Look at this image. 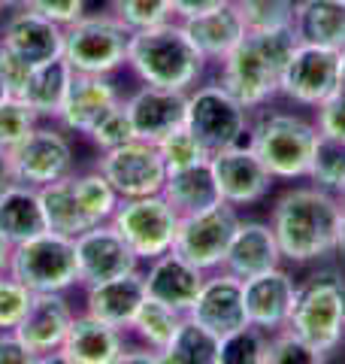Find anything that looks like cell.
Here are the masks:
<instances>
[{
  "mask_svg": "<svg viewBox=\"0 0 345 364\" xmlns=\"http://www.w3.org/2000/svg\"><path fill=\"white\" fill-rule=\"evenodd\" d=\"M342 346H345V322H342Z\"/></svg>",
  "mask_w": 345,
  "mask_h": 364,
  "instance_id": "58",
  "label": "cell"
},
{
  "mask_svg": "<svg viewBox=\"0 0 345 364\" xmlns=\"http://www.w3.org/2000/svg\"><path fill=\"white\" fill-rule=\"evenodd\" d=\"M124 109H128V116H131L136 140L160 143L167 134L179 131L182 124H185L188 91L140 85L128 100H124Z\"/></svg>",
  "mask_w": 345,
  "mask_h": 364,
  "instance_id": "18",
  "label": "cell"
},
{
  "mask_svg": "<svg viewBox=\"0 0 345 364\" xmlns=\"http://www.w3.org/2000/svg\"><path fill=\"white\" fill-rule=\"evenodd\" d=\"M0 231L13 246L45 231L40 188L25 186V182H13L0 195Z\"/></svg>",
  "mask_w": 345,
  "mask_h": 364,
  "instance_id": "28",
  "label": "cell"
},
{
  "mask_svg": "<svg viewBox=\"0 0 345 364\" xmlns=\"http://www.w3.org/2000/svg\"><path fill=\"white\" fill-rule=\"evenodd\" d=\"M76 261H79V286H94L124 273L140 270L143 261L133 255V249L124 243V237L115 231L112 222L88 228L76 237Z\"/></svg>",
  "mask_w": 345,
  "mask_h": 364,
  "instance_id": "15",
  "label": "cell"
},
{
  "mask_svg": "<svg viewBox=\"0 0 345 364\" xmlns=\"http://www.w3.org/2000/svg\"><path fill=\"white\" fill-rule=\"evenodd\" d=\"M336 91H339V52L297 43V49L285 64L279 97L291 100L294 107L318 109Z\"/></svg>",
  "mask_w": 345,
  "mask_h": 364,
  "instance_id": "11",
  "label": "cell"
},
{
  "mask_svg": "<svg viewBox=\"0 0 345 364\" xmlns=\"http://www.w3.org/2000/svg\"><path fill=\"white\" fill-rule=\"evenodd\" d=\"M294 49H297V37L291 28L246 33L236 49L218 64L215 82L224 91H230L246 109L258 112L279 97L285 64Z\"/></svg>",
  "mask_w": 345,
  "mask_h": 364,
  "instance_id": "2",
  "label": "cell"
},
{
  "mask_svg": "<svg viewBox=\"0 0 345 364\" xmlns=\"http://www.w3.org/2000/svg\"><path fill=\"white\" fill-rule=\"evenodd\" d=\"M73 67L67 64L64 55H58L52 61H43L31 70V79L25 85V95L21 100L37 112L40 119H58V112L64 107V97L70 91L73 82Z\"/></svg>",
  "mask_w": 345,
  "mask_h": 364,
  "instance_id": "29",
  "label": "cell"
},
{
  "mask_svg": "<svg viewBox=\"0 0 345 364\" xmlns=\"http://www.w3.org/2000/svg\"><path fill=\"white\" fill-rule=\"evenodd\" d=\"M16 182V173H13V158H9L6 149H0V195Z\"/></svg>",
  "mask_w": 345,
  "mask_h": 364,
  "instance_id": "50",
  "label": "cell"
},
{
  "mask_svg": "<svg viewBox=\"0 0 345 364\" xmlns=\"http://www.w3.org/2000/svg\"><path fill=\"white\" fill-rule=\"evenodd\" d=\"M160 195L170 200V207L179 215H194L200 210L215 207V203L221 200L215 176L209 170V161L188 167V170H176V173H167V182H164V191H160Z\"/></svg>",
  "mask_w": 345,
  "mask_h": 364,
  "instance_id": "30",
  "label": "cell"
},
{
  "mask_svg": "<svg viewBox=\"0 0 345 364\" xmlns=\"http://www.w3.org/2000/svg\"><path fill=\"white\" fill-rule=\"evenodd\" d=\"M267 340L270 334H263L255 325L239 328V331L221 337V343H218V364H263V358H267Z\"/></svg>",
  "mask_w": 345,
  "mask_h": 364,
  "instance_id": "38",
  "label": "cell"
},
{
  "mask_svg": "<svg viewBox=\"0 0 345 364\" xmlns=\"http://www.w3.org/2000/svg\"><path fill=\"white\" fill-rule=\"evenodd\" d=\"M330 352L306 343L303 337H297L291 328L270 334L267 340V358L263 364H330Z\"/></svg>",
  "mask_w": 345,
  "mask_h": 364,
  "instance_id": "37",
  "label": "cell"
},
{
  "mask_svg": "<svg viewBox=\"0 0 345 364\" xmlns=\"http://www.w3.org/2000/svg\"><path fill=\"white\" fill-rule=\"evenodd\" d=\"M282 249L279 240L273 234L270 222L261 219H243L234 234V243H230L221 270L234 273L236 279H251L258 273H267L273 267H282Z\"/></svg>",
  "mask_w": 345,
  "mask_h": 364,
  "instance_id": "23",
  "label": "cell"
},
{
  "mask_svg": "<svg viewBox=\"0 0 345 364\" xmlns=\"http://www.w3.org/2000/svg\"><path fill=\"white\" fill-rule=\"evenodd\" d=\"M109 222L124 237V243L133 249V255L148 264L176 246L182 215L170 207L164 195H148L119 200Z\"/></svg>",
  "mask_w": 345,
  "mask_h": 364,
  "instance_id": "9",
  "label": "cell"
},
{
  "mask_svg": "<svg viewBox=\"0 0 345 364\" xmlns=\"http://www.w3.org/2000/svg\"><path fill=\"white\" fill-rule=\"evenodd\" d=\"M239 18L248 33L258 31H285L294 25L297 0H234Z\"/></svg>",
  "mask_w": 345,
  "mask_h": 364,
  "instance_id": "35",
  "label": "cell"
},
{
  "mask_svg": "<svg viewBox=\"0 0 345 364\" xmlns=\"http://www.w3.org/2000/svg\"><path fill=\"white\" fill-rule=\"evenodd\" d=\"M37 364H76V361L70 355H64L61 349H55V352H45V355H40Z\"/></svg>",
  "mask_w": 345,
  "mask_h": 364,
  "instance_id": "52",
  "label": "cell"
},
{
  "mask_svg": "<svg viewBox=\"0 0 345 364\" xmlns=\"http://www.w3.org/2000/svg\"><path fill=\"white\" fill-rule=\"evenodd\" d=\"M182 318H185V313L172 310V306L160 304V301L146 298L143 306H140V313H136V318H133L131 331L143 346L160 352L172 340V334L179 331Z\"/></svg>",
  "mask_w": 345,
  "mask_h": 364,
  "instance_id": "33",
  "label": "cell"
},
{
  "mask_svg": "<svg viewBox=\"0 0 345 364\" xmlns=\"http://www.w3.org/2000/svg\"><path fill=\"white\" fill-rule=\"evenodd\" d=\"M315 119L297 109H258L251 112V128L246 143L270 170L275 182H303L309 179L312 155L318 146Z\"/></svg>",
  "mask_w": 345,
  "mask_h": 364,
  "instance_id": "4",
  "label": "cell"
},
{
  "mask_svg": "<svg viewBox=\"0 0 345 364\" xmlns=\"http://www.w3.org/2000/svg\"><path fill=\"white\" fill-rule=\"evenodd\" d=\"M336 198H339V203H342V207H345V188L339 191V195H336Z\"/></svg>",
  "mask_w": 345,
  "mask_h": 364,
  "instance_id": "57",
  "label": "cell"
},
{
  "mask_svg": "<svg viewBox=\"0 0 345 364\" xmlns=\"http://www.w3.org/2000/svg\"><path fill=\"white\" fill-rule=\"evenodd\" d=\"M33 352L16 331H0V364H37Z\"/></svg>",
  "mask_w": 345,
  "mask_h": 364,
  "instance_id": "47",
  "label": "cell"
},
{
  "mask_svg": "<svg viewBox=\"0 0 345 364\" xmlns=\"http://www.w3.org/2000/svg\"><path fill=\"white\" fill-rule=\"evenodd\" d=\"M13 173L16 182L43 188L49 182H58L73 173V143L67 140L64 128H43L37 124L13 152Z\"/></svg>",
  "mask_w": 345,
  "mask_h": 364,
  "instance_id": "13",
  "label": "cell"
},
{
  "mask_svg": "<svg viewBox=\"0 0 345 364\" xmlns=\"http://www.w3.org/2000/svg\"><path fill=\"white\" fill-rule=\"evenodd\" d=\"M40 203H43V215H45V231H55V234H64V237H73L76 240L79 234H85L91 228V222L85 219V213L76 200L73 173L43 186Z\"/></svg>",
  "mask_w": 345,
  "mask_h": 364,
  "instance_id": "31",
  "label": "cell"
},
{
  "mask_svg": "<svg viewBox=\"0 0 345 364\" xmlns=\"http://www.w3.org/2000/svg\"><path fill=\"white\" fill-rule=\"evenodd\" d=\"M0 16H4V9H0Z\"/></svg>",
  "mask_w": 345,
  "mask_h": 364,
  "instance_id": "59",
  "label": "cell"
},
{
  "mask_svg": "<svg viewBox=\"0 0 345 364\" xmlns=\"http://www.w3.org/2000/svg\"><path fill=\"white\" fill-rule=\"evenodd\" d=\"M18 6H28V0H0V9H18Z\"/></svg>",
  "mask_w": 345,
  "mask_h": 364,
  "instance_id": "55",
  "label": "cell"
},
{
  "mask_svg": "<svg viewBox=\"0 0 345 364\" xmlns=\"http://www.w3.org/2000/svg\"><path fill=\"white\" fill-rule=\"evenodd\" d=\"M40 124V116L21 97H6L0 104V149L13 152L16 146Z\"/></svg>",
  "mask_w": 345,
  "mask_h": 364,
  "instance_id": "41",
  "label": "cell"
},
{
  "mask_svg": "<svg viewBox=\"0 0 345 364\" xmlns=\"http://www.w3.org/2000/svg\"><path fill=\"white\" fill-rule=\"evenodd\" d=\"M0 70H4L9 97H21V95H25V85H28V79H31L33 64H28L25 58H18V55L9 52L6 46H0Z\"/></svg>",
  "mask_w": 345,
  "mask_h": 364,
  "instance_id": "46",
  "label": "cell"
},
{
  "mask_svg": "<svg viewBox=\"0 0 345 364\" xmlns=\"http://www.w3.org/2000/svg\"><path fill=\"white\" fill-rule=\"evenodd\" d=\"M291 31L297 43L339 52L345 46V0H297Z\"/></svg>",
  "mask_w": 345,
  "mask_h": 364,
  "instance_id": "27",
  "label": "cell"
},
{
  "mask_svg": "<svg viewBox=\"0 0 345 364\" xmlns=\"http://www.w3.org/2000/svg\"><path fill=\"white\" fill-rule=\"evenodd\" d=\"M182 25H185L191 43L197 46V52L206 58V64L209 61L221 64L227 55L239 46V40L248 33L246 25H243V18H239V13H236L234 0H230L227 6H221V9H212V13H206V16L182 21Z\"/></svg>",
  "mask_w": 345,
  "mask_h": 364,
  "instance_id": "26",
  "label": "cell"
},
{
  "mask_svg": "<svg viewBox=\"0 0 345 364\" xmlns=\"http://www.w3.org/2000/svg\"><path fill=\"white\" fill-rule=\"evenodd\" d=\"M73 306L64 298V291H37L28 304L21 322L13 328V331L25 340V343L37 352V355H45V352H55L64 346V337L73 325Z\"/></svg>",
  "mask_w": 345,
  "mask_h": 364,
  "instance_id": "22",
  "label": "cell"
},
{
  "mask_svg": "<svg viewBox=\"0 0 345 364\" xmlns=\"http://www.w3.org/2000/svg\"><path fill=\"white\" fill-rule=\"evenodd\" d=\"M342 203L315 182H291L270 207V225L279 240L282 261L294 270H309L336 258Z\"/></svg>",
  "mask_w": 345,
  "mask_h": 364,
  "instance_id": "1",
  "label": "cell"
},
{
  "mask_svg": "<svg viewBox=\"0 0 345 364\" xmlns=\"http://www.w3.org/2000/svg\"><path fill=\"white\" fill-rule=\"evenodd\" d=\"M239 222H243L239 207H234V203H227V200H218L209 210L182 215L176 246L172 249H176L182 258H188L194 267L212 273L224 264V255H227L230 243H234Z\"/></svg>",
  "mask_w": 345,
  "mask_h": 364,
  "instance_id": "10",
  "label": "cell"
},
{
  "mask_svg": "<svg viewBox=\"0 0 345 364\" xmlns=\"http://www.w3.org/2000/svg\"><path fill=\"white\" fill-rule=\"evenodd\" d=\"M345 322V270L336 258L309 267L303 279H297V301L288 328L324 352L342 346Z\"/></svg>",
  "mask_w": 345,
  "mask_h": 364,
  "instance_id": "5",
  "label": "cell"
},
{
  "mask_svg": "<svg viewBox=\"0 0 345 364\" xmlns=\"http://www.w3.org/2000/svg\"><path fill=\"white\" fill-rule=\"evenodd\" d=\"M0 46H6L9 52H16L18 58L37 67L64 55V28L33 13L31 6H18L0 25Z\"/></svg>",
  "mask_w": 345,
  "mask_h": 364,
  "instance_id": "19",
  "label": "cell"
},
{
  "mask_svg": "<svg viewBox=\"0 0 345 364\" xmlns=\"http://www.w3.org/2000/svg\"><path fill=\"white\" fill-rule=\"evenodd\" d=\"M121 104V91L109 76L97 73H73L70 91L64 97V107L58 112V124L73 134H88L106 116L112 107Z\"/></svg>",
  "mask_w": 345,
  "mask_h": 364,
  "instance_id": "21",
  "label": "cell"
},
{
  "mask_svg": "<svg viewBox=\"0 0 345 364\" xmlns=\"http://www.w3.org/2000/svg\"><path fill=\"white\" fill-rule=\"evenodd\" d=\"M31 298H33V291L21 286L13 273L9 270L0 273V331H13L21 322Z\"/></svg>",
  "mask_w": 345,
  "mask_h": 364,
  "instance_id": "43",
  "label": "cell"
},
{
  "mask_svg": "<svg viewBox=\"0 0 345 364\" xmlns=\"http://www.w3.org/2000/svg\"><path fill=\"white\" fill-rule=\"evenodd\" d=\"M243 298L248 325L261 328L263 334H275L291 322L297 301V277L288 264L258 273V277L243 282Z\"/></svg>",
  "mask_w": 345,
  "mask_h": 364,
  "instance_id": "16",
  "label": "cell"
},
{
  "mask_svg": "<svg viewBox=\"0 0 345 364\" xmlns=\"http://www.w3.org/2000/svg\"><path fill=\"white\" fill-rule=\"evenodd\" d=\"M309 182L318 188H327L339 195L345 188V143L333 140V136H318L312 167H309Z\"/></svg>",
  "mask_w": 345,
  "mask_h": 364,
  "instance_id": "36",
  "label": "cell"
},
{
  "mask_svg": "<svg viewBox=\"0 0 345 364\" xmlns=\"http://www.w3.org/2000/svg\"><path fill=\"white\" fill-rule=\"evenodd\" d=\"M188 316L197 325H203L206 331H212L215 337H227L248 325L246 316V298H243V279H236L227 270H212L206 273L203 289L197 294V301L188 310Z\"/></svg>",
  "mask_w": 345,
  "mask_h": 364,
  "instance_id": "17",
  "label": "cell"
},
{
  "mask_svg": "<svg viewBox=\"0 0 345 364\" xmlns=\"http://www.w3.org/2000/svg\"><path fill=\"white\" fill-rule=\"evenodd\" d=\"M9 273L25 289L37 291H67L79 282L76 240L55 231H43L25 243L13 246Z\"/></svg>",
  "mask_w": 345,
  "mask_h": 364,
  "instance_id": "7",
  "label": "cell"
},
{
  "mask_svg": "<svg viewBox=\"0 0 345 364\" xmlns=\"http://www.w3.org/2000/svg\"><path fill=\"white\" fill-rule=\"evenodd\" d=\"M227 4H230V0H170L172 18H176V21H188V18L206 16V13H212V9H221Z\"/></svg>",
  "mask_w": 345,
  "mask_h": 364,
  "instance_id": "48",
  "label": "cell"
},
{
  "mask_svg": "<svg viewBox=\"0 0 345 364\" xmlns=\"http://www.w3.org/2000/svg\"><path fill=\"white\" fill-rule=\"evenodd\" d=\"M88 140L97 146L100 152H109V149H119V146L124 143H131L136 140V134H133V124H131V116H128V109H124V100L119 107H112L106 116H103L94 128H91L88 134Z\"/></svg>",
  "mask_w": 345,
  "mask_h": 364,
  "instance_id": "42",
  "label": "cell"
},
{
  "mask_svg": "<svg viewBox=\"0 0 345 364\" xmlns=\"http://www.w3.org/2000/svg\"><path fill=\"white\" fill-rule=\"evenodd\" d=\"M112 364H164V361H160V352L140 343V346H124L121 355L115 358Z\"/></svg>",
  "mask_w": 345,
  "mask_h": 364,
  "instance_id": "49",
  "label": "cell"
},
{
  "mask_svg": "<svg viewBox=\"0 0 345 364\" xmlns=\"http://www.w3.org/2000/svg\"><path fill=\"white\" fill-rule=\"evenodd\" d=\"M218 343L221 337L206 331L191 316L182 318L179 331L172 334L170 343L160 349V361L164 364H218Z\"/></svg>",
  "mask_w": 345,
  "mask_h": 364,
  "instance_id": "32",
  "label": "cell"
},
{
  "mask_svg": "<svg viewBox=\"0 0 345 364\" xmlns=\"http://www.w3.org/2000/svg\"><path fill=\"white\" fill-rule=\"evenodd\" d=\"M315 124L321 136H333V140L345 143V91L339 88L333 97H327L324 104L315 109Z\"/></svg>",
  "mask_w": 345,
  "mask_h": 364,
  "instance_id": "44",
  "label": "cell"
},
{
  "mask_svg": "<svg viewBox=\"0 0 345 364\" xmlns=\"http://www.w3.org/2000/svg\"><path fill=\"white\" fill-rule=\"evenodd\" d=\"M9 258H13V243L4 237V231H0V273L9 270Z\"/></svg>",
  "mask_w": 345,
  "mask_h": 364,
  "instance_id": "51",
  "label": "cell"
},
{
  "mask_svg": "<svg viewBox=\"0 0 345 364\" xmlns=\"http://www.w3.org/2000/svg\"><path fill=\"white\" fill-rule=\"evenodd\" d=\"M124 346L128 343H124L121 328L103 322L91 313H79L64 337L61 352L70 355L76 364H112Z\"/></svg>",
  "mask_w": 345,
  "mask_h": 364,
  "instance_id": "25",
  "label": "cell"
},
{
  "mask_svg": "<svg viewBox=\"0 0 345 364\" xmlns=\"http://www.w3.org/2000/svg\"><path fill=\"white\" fill-rule=\"evenodd\" d=\"M339 88L345 91V46L339 49Z\"/></svg>",
  "mask_w": 345,
  "mask_h": 364,
  "instance_id": "54",
  "label": "cell"
},
{
  "mask_svg": "<svg viewBox=\"0 0 345 364\" xmlns=\"http://www.w3.org/2000/svg\"><path fill=\"white\" fill-rule=\"evenodd\" d=\"M73 191H76V200H79V207H82L85 219L91 222V228L109 222L121 200L100 170H88V173L73 176Z\"/></svg>",
  "mask_w": 345,
  "mask_h": 364,
  "instance_id": "34",
  "label": "cell"
},
{
  "mask_svg": "<svg viewBox=\"0 0 345 364\" xmlns=\"http://www.w3.org/2000/svg\"><path fill=\"white\" fill-rule=\"evenodd\" d=\"M128 67L143 85L191 91L194 85H200L206 58L191 43L185 25L172 18L158 28L133 31Z\"/></svg>",
  "mask_w": 345,
  "mask_h": 364,
  "instance_id": "3",
  "label": "cell"
},
{
  "mask_svg": "<svg viewBox=\"0 0 345 364\" xmlns=\"http://www.w3.org/2000/svg\"><path fill=\"white\" fill-rule=\"evenodd\" d=\"M336 261L345 267V207H342V222H339V246H336Z\"/></svg>",
  "mask_w": 345,
  "mask_h": 364,
  "instance_id": "53",
  "label": "cell"
},
{
  "mask_svg": "<svg viewBox=\"0 0 345 364\" xmlns=\"http://www.w3.org/2000/svg\"><path fill=\"white\" fill-rule=\"evenodd\" d=\"M143 277H146V298L160 301L188 316V310L203 289L206 270L194 267L176 249H170V252L158 255L155 261H148V270H143Z\"/></svg>",
  "mask_w": 345,
  "mask_h": 364,
  "instance_id": "20",
  "label": "cell"
},
{
  "mask_svg": "<svg viewBox=\"0 0 345 364\" xmlns=\"http://www.w3.org/2000/svg\"><path fill=\"white\" fill-rule=\"evenodd\" d=\"M9 97V88H6V79H4V70H0V104Z\"/></svg>",
  "mask_w": 345,
  "mask_h": 364,
  "instance_id": "56",
  "label": "cell"
},
{
  "mask_svg": "<svg viewBox=\"0 0 345 364\" xmlns=\"http://www.w3.org/2000/svg\"><path fill=\"white\" fill-rule=\"evenodd\" d=\"M97 170L109 179V186L121 200L160 195L167 182V164L158 152V143L148 140H131L119 149L100 152Z\"/></svg>",
  "mask_w": 345,
  "mask_h": 364,
  "instance_id": "12",
  "label": "cell"
},
{
  "mask_svg": "<svg viewBox=\"0 0 345 364\" xmlns=\"http://www.w3.org/2000/svg\"><path fill=\"white\" fill-rule=\"evenodd\" d=\"M158 152L164 158L167 164V173H176V170H188V167H197V164H206L209 161V149L194 136L185 124H182L179 131L167 134L164 140L158 143Z\"/></svg>",
  "mask_w": 345,
  "mask_h": 364,
  "instance_id": "39",
  "label": "cell"
},
{
  "mask_svg": "<svg viewBox=\"0 0 345 364\" xmlns=\"http://www.w3.org/2000/svg\"><path fill=\"white\" fill-rule=\"evenodd\" d=\"M109 13L131 31H146L172 21L170 0H109Z\"/></svg>",
  "mask_w": 345,
  "mask_h": 364,
  "instance_id": "40",
  "label": "cell"
},
{
  "mask_svg": "<svg viewBox=\"0 0 345 364\" xmlns=\"http://www.w3.org/2000/svg\"><path fill=\"white\" fill-rule=\"evenodd\" d=\"M185 128L197 136L212 155V152L246 143L248 128H251V109H246L218 82L194 85L188 91Z\"/></svg>",
  "mask_w": 345,
  "mask_h": 364,
  "instance_id": "8",
  "label": "cell"
},
{
  "mask_svg": "<svg viewBox=\"0 0 345 364\" xmlns=\"http://www.w3.org/2000/svg\"><path fill=\"white\" fill-rule=\"evenodd\" d=\"M133 31L112 13H85L64 28V58L76 73L112 76L128 64Z\"/></svg>",
  "mask_w": 345,
  "mask_h": 364,
  "instance_id": "6",
  "label": "cell"
},
{
  "mask_svg": "<svg viewBox=\"0 0 345 364\" xmlns=\"http://www.w3.org/2000/svg\"><path fill=\"white\" fill-rule=\"evenodd\" d=\"M85 4L88 0H28V6L33 9V13L58 21L61 28L73 25L76 18H82L85 16Z\"/></svg>",
  "mask_w": 345,
  "mask_h": 364,
  "instance_id": "45",
  "label": "cell"
},
{
  "mask_svg": "<svg viewBox=\"0 0 345 364\" xmlns=\"http://www.w3.org/2000/svg\"><path fill=\"white\" fill-rule=\"evenodd\" d=\"M143 301H146L143 270H133V273H124V277L85 286V313L97 316L115 328H121V331H131Z\"/></svg>",
  "mask_w": 345,
  "mask_h": 364,
  "instance_id": "24",
  "label": "cell"
},
{
  "mask_svg": "<svg viewBox=\"0 0 345 364\" xmlns=\"http://www.w3.org/2000/svg\"><path fill=\"white\" fill-rule=\"evenodd\" d=\"M209 170L215 176L218 195L221 200L234 203V207H255L270 198V191L275 186V179L270 176V170L263 167V161L255 155L248 143L230 146V149L212 152Z\"/></svg>",
  "mask_w": 345,
  "mask_h": 364,
  "instance_id": "14",
  "label": "cell"
}]
</instances>
